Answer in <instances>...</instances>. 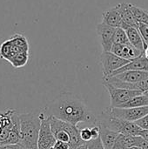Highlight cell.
Instances as JSON below:
<instances>
[{
  "instance_id": "cell-1",
  "label": "cell",
  "mask_w": 148,
  "mask_h": 149,
  "mask_svg": "<svg viewBox=\"0 0 148 149\" xmlns=\"http://www.w3.org/2000/svg\"><path fill=\"white\" fill-rule=\"evenodd\" d=\"M46 117H55L72 125L88 123L96 125L98 118L90 111L86 105L75 94L65 93L58 96L42 111Z\"/></svg>"
},
{
  "instance_id": "cell-2",
  "label": "cell",
  "mask_w": 148,
  "mask_h": 149,
  "mask_svg": "<svg viewBox=\"0 0 148 149\" xmlns=\"http://www.w3.org/2000/svg\"><path fill=\"white\" fill-rule=\"evenodd\" d=\"M20 146L24 149H38V136L41 126L40 113H19Z\"/></svg>"
},
{
  "instance_id": "cell-3",
  "label": "cell",
  "mask_w": 148,
  "mask_h": 149,
  "mask_svg": "<svg viewBox=\"0 0 148 149\" xmlns=\"http://www.w3.org/2000/svg\"><path fill=\"white\" fill-rule=\"evenodd\" d=\"M52 133L57 141L68 143L70 149H78L86 143L80 137V129L77 126L58 120L55 117H48Z\"/></svg>"
},
{
  "instance_id": "cell-4",
  "label": "cell",
  "mask_w": 148,
  "mask_h": 149,
  "mask_svg": "<svg viewBox=\"0 0 148 149\" xmlns=\"http://www.w3.org/2000/svg\"><path fill=\"white\" fill-rule=\"evenodd\" d=\"M98 120V124L103 125L107 128L119 133L120 134L140 136V134L142 130L135 122H130L127 120L116 118L111 115L107 110L105 113H103Z\"/></svg>"
},
{
  "instance_id": "cell-5",
  "label": "cell",
  "mask_w": 148,
  "mask_h": 149,
  "mask_svg": "<svg viewBox=\"0 0 148 149\" xmlns=\"http://www.w3.org/2000/svg\"><path fill=\"white\" fill-rule=\"evenodd\" d=\"M106 88L110 96V107H120V106L127 103L134 97L142 94L143 93L139 90H130L123 88H116L107 84H103Z\"/></svg>"
},
{
  "instance_id": "cell-6",
  "label": "cell",
  "mask_w": 148,
  "mask_h": 149,
  "mask_svg": "<svg viewBox=\"0 0 148 149\" xmlns=\"http://www.w3.org/2000/svg\"><path fill=\"white\" fill-rule=\"evenodd\" d=\"M99 62L102 66L103 78H106L128 64L130 61L117 56L112 52H102L99 57Z\"/></svg>"
},
{
  "instance_id": "cell-7",
  "label": "cell",
  "mask_w": 148,
  "mask_h": 149,
  "mask_svg": "<svg viewBox=\"0 0 148 149\" xmlns=\"http://www.w3.org/2000/svg\"><path fill=\"white\" fill-rule=\"evenodd\" d=\"M41 126L38 136V149H51L57 140L52 133L50 120L43 112H40Z\"/></svg>"
},
{
  "instance_id": "cell-8",
  "label": "cell",
  "mask_w": 148,
  "mask_h": 149,
  "mask_svg": "<svg viewBox=\"0 0 148 149\" xmlns=\"http://www.w3.org/2000/svg\"><path fill=\"white\" fill-rule=\"evenodd\" d=\"M108 113L119 119L127 120L130 122H136L144 116L148 114V106L143 107H133V108H118L110 107L107 109Z\"/></svg>"
},
{
  "instance_id": "cell-9",
  "label": "cell",
  "mask_w": 148,
  "mask_h": 149,
  "mask_svg": "<svg viewBox=\"0 0 148 149\" xmlns=\"http://www.w3.org/2000/svg\"><path fill=\"white\" fill-rule=\"evenodd\" d=\"M115 31L116 28L109 26L103 22L97 25V34L99 38L103 52H111L113 45Z\"/></svg>"
},
{
  "instance_id": "cell-10",
  "label": "cell",
  "mask_w": 148,
  "mask_h": 149,
  "mask_svg": "<svg viewBox=\"0 0 148 149\" xmlns=\"http://www.w3.org/2000/svg\"><path fill=\"white\" fill-rule=\"evenodd\" d=\"M111 52L117 56L126 59V60H133L140 55H142L144 52L138 50L134 46H133L131 44H126V45H113L112 47Z\"/></svg>"
},
{
  "instance_id": "cell-11",
  "label": "cell",
  "mask_w": 148,
  "mask_h": 149,
  "mask_svg": "<svg viewBox=\"0 0 148 149\" xmlns=\"http://www.w3.org/2000/svg\"><path fill=\"white\" fill-rule=\"evenodd\" d=\"M127 71H144V72H148V58L145 56V54L143 53L140 57L131 60L128 64H126V65H124L120 69L115 71L110 76H114V75H117V74H120L121 72H127Z\"/></svg>"
},
{
  "instance_id": "cell-12",
  "label": "cell",
  "mask_w": 148,
  "mask_h": 149,
  "mask_svg": "<svg viewBox=\"0 0 148 149\" xmlns=\"http://www.w3.org/2000/svg\"><path fill=\"white\" fill-rule=\"evenodd\" d=\"M109 77H115L116 79L129 84H136L139 83L148 77V72L144 71H127L121 72L120 74Z\"/></svg>"
},
{
  "instance_id": "cell-13",
  "label": "cell",
  "mask_w": 148,
  "mask_h": 149,
  "mask_svg": "<svg viewBox=\"0 0 148 149\" xmlns=\"http://www.w3.org/2000/svg\"><path fill=\"white\" fill-rule=\"evenodd\" d=\"M98 126L99 127L100 130V140L105 149H113L120 136V134L107 128L103 125L99 124Z\"/></svg>"
},
{
  "instance_id": "cell-14",
  "label": "cell",
  "mask_w": 148,
  "mask_h": 149,
  "mask_svg": "<svg viewBox=\"0 0 148 149\" xmlns=\"http://www.w3.org/2000/svg\"><path fill=\"white\" fill-rule=\"evenodd\" d=\"M102 18H103V23H105L106 24L109 26H112L114 28L122 27V24H123L122 17L115 7L104 10L102 13Z\"/></svg>"
},
{
  "instance_id": "cell-15",
  "label": "cell",
  "mask_w": 148,
  "mask_h": 149,
  "mask_svg": "<svg viewBox=\"0 0 148 149\" xmlns=\"http://www.w3.org/2000/svg\"><path fill=\"white\" fill-rule=\"evenodd\" d=\"M22 52V51L15 45L11 38L3 41L0 45V58L10 61L16 54Z\"/></svg>"
},
{
  "instance_id": "cell-16",
  "label": "cell",
  "mask_w": 148,
  "mask_h": 149,
  "mask_svg": "<svg viewBox=\"0 0 148 149\" xmlns=\"http://www.w3.org/2000/svg\"><path fill=\"white\" fill-rule=\"evenodd\" d=\"M115 8L120 12V14L122 17L123 23H125L130 26H133V27L137 28L139 22L135 19V17L130 9L129 3H121L116 5Z\"/></svg>"
},
{
  "instance_id": "cell-17",
  "label": "cell",
  "mask_w": 148,
  "mask_h": 149,
  "mask_svg": "<svg viewBox=\"0 0 148 149\" xmlns=\"http://www.w3.org/2000/svg\"><path fill=\"white\" fill-rule=\"evenodd\" d=\"M126 34H127L130 44L133 46H134L135 48H137L138 50L144 52V51H145V44H144V41L142 39V37H141L139 30L136 27L129 26L126 30Z\"/></svg>"
},
{
  "instance_id": "cell-18",
  "label": "cell",
  "mask_w": 148,
  "mask_h": 149,
  "mask_svg": "<svg viewBox=\"0 0 148 149\" xmlns=\"http://www.w3.org/2000/svg\"><path fill=\"white\" fill-rule=\"evenodd\" d=\"M148 106V97L144 93L134 97L127 103L120 106L118 108H133V107H143Z\"/></svg>"
},
{
  "instance_id": "cell-19",
  "label": "cell",
  "mask_w": 148,
  "mask_h": 149,
  "mask_svg": "<svg viewBox=\"0 0 148 149\" xmlns=\"http://www.w3.org/2000/svg\"><path fill=\"white\" fill-rule=\"evenodd\" d=\"M28 60H29V52H22L16 54L9 61V63L14 68H21L24 67L28 63Z\"/></svg>"
},
{
  "instance_id": "cell-20",
  "label": "cell",
  "mask_w": 148,
  "mask_h": 149,
  "mask_svg": "<svg viewBox=\"0 0 148 149\" xmlns=\"http://www.w3.org/2000/svg\"><path fill=\"white\" fill-rule=\"evenodd\" d=\"M130 9L135 17V19L139 23H143L148 24V10L142 9L135 4L130 3Z\"/></svg>"
},
{
  "instance_id": "cell-21",
  "label": "cell",
  "mask_w": 148,
  "mask_h": 149,
  "mask_svg": "<svg viewBox=\"0 0 148 149\" xmlns=\"http://www.w3.org/2000/svg\"><path fill=\"white\" fill-rule=\"evenodd\" d=\"M130 44L126 30L123 28H116L114 38H113V45H126Z\"/></svg>"
},
{
  "instance_id": "cell-22",
  "label": "cell",
  "mask_w": 148,
  "mask_h": 149,
  "mask_svg": "<svg viewBox=\"0 0 148 149\" xmlns=\"http://www.w3.org/2000/svg\"><path fill=\"white\" fill-rule=\"evenodd\" d=\"M11 40L17 47H18L22 52H29V43L27 38L22 34H15L11 37Z\"/></svg>"
},
{
  "instance_id": "cell-23",
  "label": "cell",
  "mask_w": 148,
  "mask_h": 149,
  "mask_svg": "<svg viewBox=\"0 0 148 149\" xmlns=\"http://www.w3.org/2000/svg\"><path fill=\"white\" fill-rule=\"evenodd\" d=\"M137 29L139 30L142 39L145 44V49L148 46V24H143V23H139Z\"/></svg>"
},
{
  "instance_id": "cell-24",
  "label": "cell",
  "mask_w": 148,
  "mask_h": 149,
  "mask_svg": "<svg viewBox=\"0 0 148 149\" xmlns=\"http://www.w3.org/2000/svg\"><path fill=\"white\" fill-rule=\"evenodd\" d=\"M87 149H105L103 143L100 140V137L96 140H92L86 143Z\"/></svg>"
},
{
  "instance_id": "cell-25",
  "label": "cell",
  "mask_w": 148,
  "mask_h": 149,
  "mask_svg": "<svg viewBox=\"0 0 148 149\" xmlns=\"http://www.w3.org/2000/svg\"><path fill=\"white\" fill-rule=\"evenodd\" d=\"M80 137L83 140V141H85V143L92 141V135L91 127H85V128L80 129Z\"/></svg>"
},
{
  "instance_id": "cell-26",
  "label": "cell",
  "mask_w": 148,
  "mask_h": 149,
  "mask_svg": "<svg viewBox=\"0 0 148 149\" xmlns=\"http://www.w3.org/2000/svg\"><path fill=\"white\" fill-rule=\"evenodd\" d=\"M141 129H148V114L135 122Z\"/></svg>"
},
{
  "instance_id": "cell-27",
  "label": "cell",
  "mask_w": 148,
  "mask_h": 149,
  "mask_svg": "<svg viewBox=\"0 0 148 149\" xmlns=\"http://www.w3.org/2000/svg\"><path fill=\"white\" fill-rule=\"evenodd\" d=\"M137 88H138V90L141 91L142 93L148 91V77L144 80L137 83Z\"/></svg>"
},
{
  "instance_id": "cell-28",
  "label": "cell",
  "mask_w": 148,
  "mask_h": 149,
  "mask_svg": "<svg viewBox=\"0 0 148 149\" xmlns=\"http://www.w3.org/2000/svg\"><path fill=\"white\" fill-rule=\"evenodd\" d=\"M52 149H70V146L68 143L63 142V141H57L56 143L54 144Z\"/></svg>"
},
{
  "instance_id": "cell-29",
  "label": "cell",
  "mask_w": 148,
  "mask_h": 149,
  "mask_svg": "<svg viewBox=\"0 0 148 149\" xmlns=\"http://www.w3.org/2000/svg\"><path fill=\"white\" fill-rule=\"evenodd\" d=\"M23 148L20 146V144L17 145H3L0 146V149H22Z\"/></svg>"
},
{
  "instance_id": "cell-30",
  "label": "cell",
  "mask_w": 148,
  "mask_h": 149,
  "mask_svg": "<svg viewBox=\"0 0 148 149\" xmlns=\"http://www.w3.org/2000/svg\"><path fill=\"white\" fill-rule=\"evenodd\" d=\"M140 136H141L143 139L148 141V129H142L140 134Z\"/></svg>"
},
{
  "instance_id": "cell-31",
  "label": "cell",
  "mask_w": 148,
  "mask_h": 149,
  "mask_svg": "<svg viewBox=\"0 0 148 149\" xmlns=\"http://www.w3.org/2000/svg\"><path fill=\"white\" fill-rule=\"evenodd\" d=\"M3 125L2 120H0V134H1V133H2V131H3Z\"/></svg>"
},
{
  "instance_id": "cell-32",
  "label": "cell",
  "mask_w": 148,
  "mask_h": 149,
  "mask_svg": "<svg viewBox=\"0 0 148 149\" xmlns=\"http://www.w3.org/2000/svg\"><path fill=\"white\" fill-rule=\"evenodd\" d=\"M144 54H145V56L147 57L148 58V46L145 49V51H144Z\"/></svg>"
},
{
  "instance_id": "cell-33",
  "label": "cell",
  "mask_w": 148,
  "mask_h": 149,
  "mask_svg": "<svg viewBox=\"0 0 148 149\" xmlns=\"http://www.w3.org/2000/svg\"><path fill=\"white\" fill-rule=\"evenodd\" d=\"M78 149H87L86 148V144H85V145H84V146H81L80 148H79Z\"/></svg>"
},
{
  "instance_id": "cell-34",
  "label": "cell",
  "mask_w": 148,
  "mask_h": 149,
  "mask_svg": "<svg viewBox=\"0 0 148 149\" xmlns=\"http://www.w3.org/2000/svg\"><path fill=\"white\" fill-rule=\"evenodd\" d=\"M127 149H140V148H138V147H133V148H127Z\"/></svg>"
},
{
  "instance_id": "cell-35",
  "label": "cell",
  "mask_w": 148,
  "mask_h": 149,
  "mask_svg": "<svg viewBox=\"0 0 148 149\" xmlns=\"http://www.w3.org/2000/svg\"><path fill=\"white\" fill-rule=\"evenodd\" d=\"M144 93L145 95H147V97H148V91H147V92H145V93Z\"/></svg>"
},
{
  "instance_id": "cell-36",
  "label": "cell",
  "mask_w": 148,
  "mask_h": 149,
  "mask_svg": "<svg viewBox=\"0 0 148 149\" xmlns=\"http://www.w3.org/2000/svg\"><path fill=\"white\" fill-rule=\"evenodd\" d=\"M22 149H24V148H22Z\"/></svg>"
},
{
  "instance_id": "cell-37",
  "label": "cell",
  "mask_w": 148,
  "mask_h": 149,
  "mask_svg": "<svg viewBox=\"0 0 148 149\" xmlns=\"http://www.w3.org/2000/svg\"><path fill=\"white\" fill-rule=\"evenodd\" d=\"M51 149H52V148H51Z\"/></svg>"
}]
</instances>
